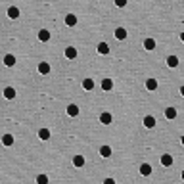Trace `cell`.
Instances as JSON below:
<instances>
[{"label":"cell","mask_w":184,"mask_h":184,"mask_svg":"<svg viewBox=\"0 0 184 184\" xmlns=\"http://www.w3.org/2000/svg\"><path fill=\"white\" fill-rule=\"evenodd\" d=\"M65 58H67V60H75V58H77V48L67 46V48H65Z\"/></svg>","instance_id":"6da1fadb"},{"label":"cell","mask_w":184,"mask_h":184,"mask_svg":"<svg viewBox=\"0 0 184 184\" xmlns=\"http://www.w3.org/2000/svg\"><path fill=\"white\" fill-rule=\"evenodd\" d=\"M144 48H146V50H153V48H155V40L153 39H146L144 40Z\"/></svg>","instance_id":"7c38bea8"},{"label":"cell","mask_w":184,"mask_h":184,"mask_svg":"<svg viewBox=\"0 0 184 184\" xmlns=\"http://www.w3.org/2000/svg\"><path fill=\"white\" fill-rule=\"evenodd\" d=\"M39 40H42V42H48V40H50V31H46V29L39 31Z\"/></svg>","instance_id":"5b68a950"},{"label":"cell","mask_w":184,"mask_h":184,"mask_svg":"<svg viewBox=\"0 0 184 184\" xmlns=\"http://www.w3.org/2000/svg\"><path fill=\"white\" fill-rule=\"evenodd\" d=\"M39 71H40L42 75H48V73H50V65H48L46 61H42L40 65H39Z\"/></svg>","instance_id":"9c48e42d"},{"label":"cell","mask_w":184,"mask_h":184,"mask_svg":"<svg viewBox=\"0 0 184 184\" xmlns=\"http://www.w3.org/2000/svg\"><path fill=\"white\" fill-rule=\"evenodd\" d=\"M65 25H67V27L77 25V16H73V13H67V16H65Z\"/></svg>","instance_id":"3957f363"},{"label":"cell","mask_w":184,"mask_h":184,"mask_svg":"<svg viewBox=\"0 0 184 184\" xmlns=\"http://www.w3.org/2000/svg\"><path fill=\"white\" fill-rule=\"evenodd\" d=\"M67 115H71V117H75V115H79V108H77L75 104H71V105H67Z\"/></svg>","instance_id":"ba28073f"},{"label":"cell","mask_w":184,"mask_h":184,"mask_svg":"<svg viewBox=\"0 0 184 184\" xmlns=\"http://www.w3.org/2000/svg\"><path fill=\"white\" fill-rule=\"evenodd\" d=\"M144 125L148 127V129H153V125H155V119H153L152 115H148V117H144Z\"/></svg>","instance_id":"9a60e30c"},{"label":"cell","mask_w":184,"mask_h":184,"mask_svg":"<svg viewBox=\"0 0 184 184\" xmlns=\"http://www.w3.org/2000/svg\"><path fill=\"white\" fill-rule=\"evenodd\" d=\"M2 144L4 146H12L13 144V136H12V134H4V136H2Z\"/></svg>","instance_id":"e0dca14e"},{"label":"cell","mask_w":184,"mask_h":184,"mask_svg":"<svg viewBox=\"0 0 184 184\" xmlns=\"http://www.w3.org/2000/svg\"><path fill=\"white\" fill-rule=\"evenodd\" d=\"M4 65H8V67H13V65H16V56H12V54H6V56H4Z\"/></svg>","instance_id":"7a4b0ae2"},{"label":"cell","mask_w":184,"mask_h":184,"mask_svg":"<svg viewBox=\"0 0 184 184\" xmlns=\"http://www.w3.org/2000/svg\"><path fill=\"white\" fill-rule=\"evenodd\" d=\"M4 96L8 98V100L16 98V88H13V86H6V88H4Z\"/></svg>","instance_id":"277c9868"},{"label":"cell","mask_w":184,"mask_h":184,"mask_svg":"<svg viewBox=\"0 0 184 184\" xmlns=\"http://www.w3.org/2000/svg\"><path fill=\"white\" fill-rule=\"evenodd\" d=\"M167 65L169 67H176L178 65V58H176V56H169L167 58Z\"/></svg>","instance_id":"8fae6325"},{"label":"cell","mask_w":184,"mask_h":184,"mask_svg":"<svg viewBox=\"0 0 184 184\" xmlns=\"http://www.w3.org/2000/svg\"><path fill=\"white\" fill-rule=\"evenodd\" d=\"M100 155H102V157H109V155H111V148L109 146H102L100 148Z\"/></svg>","instance_id":"ac0fdd59"},{"label":"cell","mask_w":184,"mask_h":184,"mask_svg":"<svg viewBox=\"0 0 184 184\" xmlns=\"http://www.w3.org/2000/svg\"><path fill=\"white\" fill-rule=\"evenodd\" d=\"M146 88L148 90H155V88H157V81H155V79H148L146 81Z\"/></svg>","instance_id":"5bb4252c"},{"label":"cell","mask_w":184,"mask_h":184,"mask_svg":"<svg viewBox=\"0 0 184 184\" xmlns=\"http://www.w3.org/2000/svg\"><path fill=\"white\" fill-rule=\"evenodd\" d=\"M100 123H104V125H109V123H111V113L104 111L102 115H100Z\"/></svg>","instance_id":"8992f818"},{"label":"cell","mask_w":184,"mask_h":184,"mask_svg":"<svg viewBox=\"0 0 184 184\" xmlns=\"http://www.w3.org/2000/svg\"><path fill=\"white\" fill-rule=\"evenodd\" d=\"M161 163H163L165 167L173 165V157H171V155H163V157H161Z\"/></svg>","instance_id":"cb8c5ba5"},{"label":"cell","mask_w":184,"mask_h":184,"mask_svg":"<svg viewBox=\"0 0 184 184\" xmlns=\"http://www.w3.org/2000/svg\"><path fill=\"white\" fill-rule=\"evenodd\" d=\"M73 165L75 167H83L84 165V157H83V155H75V157H73Z\"/></svg>","instance_id":"d6986e66"},{"label":"cell","mask_w":184,"mask_h":184,"mask_svg":"<svg viewBox=\"0 0 184 184\" xmlns=\"http://www.w3.org/2000/svg\"><path fill=\"white\" fill-rule=\"evenodd\" d=\"M8 17H12V19H17V17H19V10L16 8V6L8 8Z\"/></svg>","instance_id":"52a82bcc"},{"label":"cell","mask_w":184,"mask_h":184,"mask_svg":"<svg viewBox=\"0 0 184 184\" xmlns=\"http://www.w3.org/2000/svg\"><path fill=\"white\" fill-rule=\"evenodd\" d=\"M115 4L119 6V8H123V6H127V0H115Z\"/></svg>","instance_id":"484cf974"},{"label":"cell","mask_w":184,"mask_h":184,"mask_svg":"<svg viewBox=\"0 0 184 184\" xmlns=\"http://www.w3.org/2000/svg\"><path fill=\"white\" fill-rule=\"evenodd\" d=\"M39 138L40 140H48V138H50V131H48V129H40L39 131Z\"/></svg>","instance_id":"2e32d148"},{"label":"cell","mask_w":184,"mask_h":184,"mask_svg":"<svg viewBox=\"0 0 184 184\" xmlns=\"http://www.w3.org/2000/svg\"><path fill=\"white\" fill-rule=\"evenodd\" d=\"M83 88L84 90H92V88H94V81H92V79H84L83 81Z\"/></svg>","instance_id":"4fadbf2b"},{"label":"cell","mask_w":184,"mask_h":184,"mask_svg":"<svg viewBox=\"0 0 184 184\" xmlns=\"http://www.w3.org/2000/svg\"><path fill=\"white\" fill-rule=\"evenodd\" d=\"M115 37H117L119 40H125V39H127V31L123 29V27H119V29H115Z\"/></svg>","instance_id":"30bf717a"},{"label":"cell","mask_w":184,"mask_h":184,"mask_svg":"<svg viewBox=\"0 0 184 184\" xmlns=\"http://www.w3.org/2000/svg\"><path fill=\"white\" fill-rule=\"evenodd\" d=\"M98 52H100V54H108L109 52L108 42H100V44H98Z\"/></svg>","instance_id":"ffe728a7"},{"label":"cell","mask_w":184,"mask_h":184,"mask_svg":"<svg viewBox=\"0 0 184 184\" xmlns=\"http://www.w3.org/2000/svg\"><path fill=\"white\" fill-rule=\"evenodd\" d=\"M165 117H167V119H175V117H176V109H175V108H167V109H165Z\"/></svg>","instance_id":"7402d4cb"},{"label":"cell","mask_w":184,"mask_h":184,"mask_svg":"<svg viewBox=\"0 0 184 184\" xmlns=\"http://www.w3.org/2000/svg\"><path fill=\"white\" fill-rule=\"evenodd\" d=\"M102 88H104V90H111V88H113V81H111V79H104V81H102Z\"/></svg>","instance_id":"44dd1931"},{"label":"cell","mask_w":184,"mask_h":184,"mask_svg":"<svg viewBox=\"0 0 184 184\" xmlns=\"http://www.w3.org/2000/svg\"><path fill=\"white\" fill-rule=\"evenodd\" d=\"M37 182H39V184H48V176H46V175H39V176H37Z\"/></svg>","instance_id":"d4e9b609"},{"label":"cell","mask_w":184,"mask_h":184,"mask_svg":"<svg viewBox=\"0 0 184 184\" xmlns=\"http://www.w3.org/2000/svg\"><path fill=\"white\" fill-rule=\"evenodd\" d=\"M140 173H142L144 176H148V175H150V173H152V167H150V165H148V163H144L142 167H140Z\"/></svg>","instance_id":"603a6c76"}]
</instances>
